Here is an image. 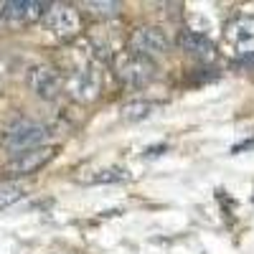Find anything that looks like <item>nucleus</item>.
I'll list each match as a JSON object with an SVG mask.
<instances>
[{
  "label": "nucleus",
  "instance_id": "obj_12",
  "mask_svg": "<svg viewBox=\"0 0 254 254\" xmlns=\"http://www.w3.org/2000/svg\"><path fill=\"white\" fill-rule=\"evenodd\" d=\"M87 10H92L99 18H115L120 13V3H115V0H110V3H97V0H89Z\"/></svg>",
  "mask_w": 254,
  "mask_h": 254
},
{
  "label": "nucleus",
  "instance_id": "obj_14",
  "mask_svg": "<svg viewBox=\"0 0 254 254\" xmlns=\"http://www.w3.org/2000/svg\"><path fill=\"white\" fill-rule=\"evenodd\" d=\"M127 173L122 171V168H110V171H99L97 176L87 178L89 183H117V181H125Z\"/></svg>",
  "mask_w": 254,
  "mask_h": 254
},
{
  "label": "nucleus",
  "instance_id": "obj_1",
  "mask_svg": "<svg viewBox=\"0 0 254 254\" xmlns=\"http://www.w3.org/2000/svg\"><path fill=\"white\" fill-rule=\"evenodd\" d=\"M115 74L127 89H140L155 76V64L153 59H145L135 51H122L115 59Z\"/></svg>",
  "mask_w": 254,
  "mask_h": 254
},
{
  "label": "nucleus",
  "instance_id": "obj_4",
  "mask_svg": "<svg viewBox=\"0 0 254 254\" xmlns=\"http://www.w3.org/2000/svg\"><path fill=\"white\" fill-rule=\"evenodd\" d=\"M44 23L59 38H74L81 31V15L71 5H51L44 15Z\"/></svg>",
  "mask_w": 254,
  "mask_h": 254
},
{
  "label": "nucleus",
  "instance_id": "obj_11",
  "mask_svg": "<svg viewBox=\"0 0 254 254\" xmlns=\"http://www.w3.org/2000/svg\"><path fill=\"white\" fill-rule=\"evenodd\" d=\"M155 110V102H147V99H135V102H127L122 107V120L127 122H140L145 117H150Z\"/></svg>",
  "mask_w": 254,
  "mask_h": 254
},
{
  "label": "nucleus",
  "instance_id": "obj_7",
  "mask_svg": "<svg viewBox=\"0 0 254 254\" xmlns=\"http://www.w3.org/2000/svg\"><path fill=\"white\" fill-rule=\"evenodd\" d=\"M28 87L41 99H56L61 94V76L51 66H33L28 71Z\"/></svg>",
  "mask_w": 254,
  "mask_h": 254
},
{
  "label": "nucleus",
  "instance_id": "obj_8",
  "mask_svg": "<svg viewBox=\"0 0 254 254\" xmlns=\"http://www.w3.org/2000/svg\"><path fill=\"white\" fill-rule=\"evenodd\" d=\"M178 46L186 56L196 59V61H211L214 54H216L214 41H211L208 36H203V33H198V31H181Z\"/></svg>",
  "mask_w": 254,
  "mask_h": 254
},
{
  "label": "nucleus",
  "instance_id": "obj_13",
  "mask_svg": "<svg viewBox=\"0 0 254 254\" xmlns=\"http://www.w3.org/2000/svg\"><path fill=\"white\" fill-rule=\"evenodd\" d=\"M20 198H23V188H20V186H3V188H0V211L13 206Z\"/></svg>",
  "mask_w": 254,
  "mask_h": 254
},
{
  "label": "nucleus",
  "instance_id": "obj_16",
  "mask_svg": "<svg viewBox=\"0 0 254 254\" xmlns=\"http://www.w3.org/2000/svg\"><path fill=\"white\" fill-rule=\"evenodd\" d=\"M5 15V10H3V5H0V18H3Z\"/></svg>",
  "mask_w": 254,
  "mask_h": 254
},
{
  "label": "nucleus",
  "instance_id": "obj_15",
  "mask_svg": "<svg viewBox=\"0 0 254 254\" xmlns=\"http://www.w3.org/2000/svg\"><path fill=\"white\" fill-rule=\"evenodd\" d=\"M247 147H254V140H244L242 145H237V147H234V153H242V150H247Z\"/></svg>",
  "mask_w": 254,
  "mask_h": 254
},
{
  "label": "nucleus",
  "instance_id": "obj_6",
  "mask_svg": "<svg viewBox=\"0 0 254 254\" xmlns=\"http://www.w3.org/2000/svg\"><path fill=\"white\" fill-rule=\"evenodd\" d=\"M66 92L76 102H92L99 94V74L92 66H79L66 79Z\"/></svg>",
  "mask_w": 254,
  "mask_h": 254
},
{
  "label": "nucleus",
  "instance_id": "obj_2",
  "mask_svg": "<svg viewBox=\"0 0 254 254\" xmlns=\"http://www.w3.org/2000/svg\"><path fill=\"white\" fill-rule=\"evenodd\" d=\"M224 46L237 61L254 56V15H237L224 31Z\"/></svg>",
  "mask_w": 254,
  "mask_h": 254
},
{
  "label": "nucleus",
  "instance_id": "obj_3",
  "mask_svg": "<svg viewBox=\"0 0 254 254\" xmlns=\"http://www.w3.org/2000/svg\"><path fill=\"white\" fill-rule=\"evenodd\" d=\"M44 140H46V127L33 120H18L5 132V147L15 155L36 150V147L44 145Z\"/></svg>",
  "mask_w": 254,
  "mask_h": 254
},
{
  "label": "nucleus",
  "instance_id": "obj_5",
  "mask_svg": "<svg viewBox=\"0 0 254 254\" xmlns=\"http://www.w3.org/2000/svg\"><path fill=\"white\" fill-rule=\"evenodd\" d=\"M130 46H132V51L135 54H140V56H145V59H158V56H163L165 51H168V36L160 31V28H155V26H142V28H137L135 33H132V38H130Z\"/></svg>",
  "mask_w": 254,
  "mask_h": 254
},
{
  "label": "nucleus",
  "instance_id": "obj_10",
  "mask_svg": "<svg viewBox=\"0 0 254 254\" xmlns=\"http://www.w3.org/2000/svg\"><path fill=\"white\" fill-rule=\"evenodd\" d=\"M3 10L10 20H15V23H28V20L46 15L49 5L36 3V0H10V3H3Z\"/></svg>",
  "mask_w": 254,
  "mask_h": 254
},
{
  "label": "nucleus",
  "instance_id": "obj_9",
  "mask_svg": "<svg viewBox=\"0 0 254 254\" xmlns=\"http://www.w3.org/2000/svg\"><path fill=\"white\" fill-rule=\"evenodd\" d=\"M51 147H36V150H28V153H20L15 155L10 163H8V176H28V173H36L41 165H46L51 160Z\"/></svg>",
  "mask_w": 254,
  "mask_h": 254
}]
</instances>
